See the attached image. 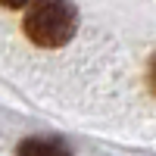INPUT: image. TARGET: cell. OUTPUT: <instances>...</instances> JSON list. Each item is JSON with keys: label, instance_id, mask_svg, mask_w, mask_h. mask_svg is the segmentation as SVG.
I'll use <instances>...</instances> for the list:
<instances>
[{"label": "cell", "instance_id": "1", "mask_svg": "<svg viewBox=\"0 0 156 156\" xmlns=\"http://www.w3.org/2000/svg\"><path fill=\"white\" fill-rule=\"evenodd\" d=\"M78 28V12L72 3H34L25 12V34L37 47H62Z\"/></svg>", "mask_w": 156, "mask_h": 156}, {"label": "cell", "instance_id": "2", "mask_svg": "<svg viewBox=\"0 0 156 156\" xmlns=\"http://www.w3.org/2000/svg\"><path fill=\"white\" fill-rule=\"evenodd\" d=\"M16 153L19 156H72L69 144L59 137H28L19 144Z\"/></svg>", "mask_w": 156, "mask_h": 156}, {"label": "cell", "instance_id": "3", "mask_svg": "<svg viewBox=\"0 0 156 156\" xmlns=\"http://www.w3.org/2000/svg\"><path fill=\"white\" fill-rule=\"evenodd\" d=\"M150 87H153V94H156V59H153V66H150Z\"/></svg>", "mask_w": 156, "mask_h": 156}]
</instances>
